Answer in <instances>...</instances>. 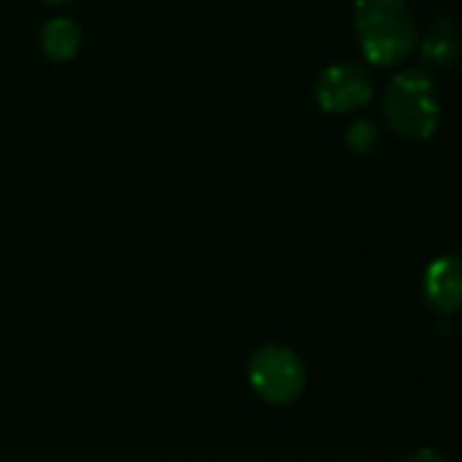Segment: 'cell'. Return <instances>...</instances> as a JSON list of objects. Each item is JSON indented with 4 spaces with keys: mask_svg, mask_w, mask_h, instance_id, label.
<instances>
[{
    "mask_svg": "<svg viewBox=\"0 0 462 462\" xmlns=\"http://www.w3.org/2000/svg\"><path fill=\"white\" fill-rule=\"evenodd\" d=\"M355 32L363 57L382 68L406 62L420 43L406 0H355Z\"/></svg>",
    "mask_w": 462,
    "mask_h": 462,
    "instance_id": "1",
    "label": "cell"
},
{
    "mask_svg": "<svg viewBox=\"0 0 462 462\" xmlns=\"http://www.w3.org/2000/svg\"><path fill=\"white\" fill-rule=\"evenodd\" d=\"M384 116L403 141H428L441 116V100L433 76L425 68L395 73L384 89Z\"/></svg>",
    "mask_w": 462,
    "mask_h": 462,
    "instance_id": "2",
    "label": "cell"
},
{
    "mask_svg": "<svg viewBox=\"0 0 462 462\" xmlns=\"http://www.w3.org/2000/svg\"><path fill=\"white\" fill-rule=\"evenodd\" d=\"M246 379L260 401L271 406H292L306 390V365L290 346L265 344L252 355Z\"/></svg>",
    "mask_w": 462,
    "mask_h": 462,
    "instance_id": "3",
    "label": "cell"
},
{
    "mask_svg": "<svg viewBox=\"0 0 462 462\" xmlns=\"http://www.w3.org/2000/svg\"><path fill=\"white\" fill-rule=\"evenodd\" d=\"M374 97L371 70L357 62H333L314 81V100L325 114H352Z\"/></svg>",
    "mask_w": 462,
    "mask_h": 462,
    "instance_id": "4",
    "label": "cell"
},
{
    "mask_svg": "<svg viewBox=\"0 0 462 462\" xmlns=\"http://www.w3.org/2000/svg\"><path fill=\"white\" fill-rule=\"evenodd\" d=\"M422 295H425V303L436 314L441 317L457 314L462 303V268L455 254L436 257L428 265L422 276Z\"/></svg>",
    "mask_w": 462,
    "mask_h": 462,
    "instance_id": "5",
    "label": "cell"
},
{
    "mask_svg": "<svg viewBox=\"0 0 462 462\" xmlns=\"http://www.w3.org/2000/svg\"><path fill=\"white\" fill-rule=\"evenodd\" d=\"M417 46H420V54L428 68H449L460 49V35H457L455 19L447 14L436 16V22L425 32L422 43H417Z\"/></svg>",
    "mask_w": 462,
    "mask_h": 462,
    "instance_id": "6",
    "label": "cell"
},
{
    "mask_svg": "<svg viewBox=\"0 0 462 462\" xmlns=\"http://www.w3.org/2000/svg\"><path fill=\"white\" fill-rule=\"evenodd\" d=\"M81 46V27L68 19V16H54L43 24L41 30V49L49 60L54 62H65L70 57H76Z\"/></svg>",
    "mask_w": 462,
    "mask_h": 462,
    "instance_id": "7",
    "label": "cell"
},
{
    "mask_svg": "<svg viewBox=\"0 0 462 462\" xmlns=\"http://www.w3.org/2000/svg\"><path fill=\"white\" fill-rule=\"evenodd\" d=\"M376 141H379V133L368 119H360V122L349 125V130H346V146L355 154H368L376 146Z\"/></svg>",
    "mask_w": 462,
    "mask_h": 462,
    "instance_id": "8",
    "label": "cell"
},
{
    "mask_svg": "<svg viewBox=\"0 0 462 462\" xmlns=\"http://www.w3.org/2000/svg\"><path fill=\"white\" fill-rule=\"evenodd\" d=\"M403 462H449L441 452H436V449H417V452H411L409 457H403Z\"/></svg>",
    "mask_w": 462,
    "mask_h": 462,
    "instance_id": "9",
    "label": "cell"
},
{
    "mask_svg": "<svg viewBox=\"0 0 462 462\" xmlns=\"http://www.w3.org/2000/svg\"><path fill=\"white\" fill-rule=\"evenodd\" d=\"M41 3H49V5H65V3H70V0H41Z\"/></svg>",
    "mask_w": 462,
    "mask_h": 462,
    "instance_id": "10",
    "label": "cell"
}]
</instances>
